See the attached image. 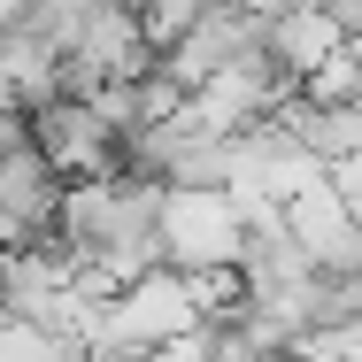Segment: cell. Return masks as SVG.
I'll use <instances>...</instances> for the list:
<instances>
[{
  "mask_svg": "<svg viewBox=\"0 0 362 362\" xmlns=\"http://www.w3.org/2000/svg\"><path fill=\"white\" fill-rule=\"evenodd\" d=\"M16 146H31V139H23V116H0V162H8Z\"/></svg>",
  "mask_w": 362,
  "mask_h": 362,
  "instance_id": "10",
  "label": "cell"
},
{
  "mask_svg": "<svg viewBox=\"0 0 362 362\" xmlns=\"http://www.w3.org/2000/svg\"><path fill=\"white\" fill-rule=\"evenodd\" d=\"M146 62H154V54L139 47L132 8H116V0H85V23H77L70 54L54 62V93H62V100H93V93H108V85L146 77Z\"/></svg>",
  "mask_w": 362,
  "mask_h": 362,
  "instance_id": "2",
  "label": "cell"
},
{
  "mask_svg": "<svg viewBox=\"0 0 362 362\" xmlns=\"http://www.w3.org/2000/svg\"><path fill=\"white\" fill-rule=\"evenodd\" d=\"M293 362H362V324H332V332H300Z\"/></svg>",
  "mask_w": 362,
  "mask_h": 362,
  "instance_id": "9",
  "label": "cell"
},
{
  "mask_svg": "<svg viewBox=\"0 0 362 362\" xmlns=\"http://www.w3.org/2000/svg\"><path fill=\"white\" fill-rule=\"evenodd\" d=\"M54 201H62V177H54L31 146H16V154L0 162V255H31V247H47V231H54Z\"/></svg>",
  "mask_w": 362,
  "mask_h": 362,
  "instance_id": "5",
  "label": "cell"
},
{
  "mask_svg": "<svg viewBox=\"0 0 362 362\" xmlns=\"http://www.w3.org/2000/svg\"><path fill=\"white\" fill-rule=\"evenodd\" d=\"M154 255H162L170 278L239 270L247 223L231 209V193H162V201H154Z\"/></svg>",
  "mask_w": 362,
  "mask_h": 362,
  "instance_id": "1",
  "label": "cell"
},
{
  "mask_svg": "<svg viewBox=\"0 0 362 362\" xmlns=\"http://www.w3.org/2000/svg\"><path fill=\"white\" fill-rule=\"evenodd\" d=\"M132 23H139V47H146V54H170V47L201 23V0H154V8H132Z\"/></svg>",
  "mask_w": 362,
  "mask_h": 362,
  "instance_id": "8",
  "label": "cell"
},
{
  "mask_svg": "<svg viewBox=\"0 0 362 362\" xmlns=\"http://www.w3.org/2000/svg\"><path fill=\"white\" fill-rule=\"evenodd\" d=\"M23 139H31V154H39L62 185H77V177H108V162H116L108 124H100L85 100H62V93H47V100L23 108Z\"/></svg>",
  "mask_w": 362,
  "mask_h": 362,
  "instance_id": "3",
  "label": "cell"
},
{
  "mask_svg": "<svg viewBox=\"0 0 362 362\" xmlns=\"http://www.w3.org/2000/svg\"><path fill=\"white\" fill-rule=\"evenodd\" d=\"M16 8H23V0H0V39L16 31Z\"/></svg>",
  "mask_w": 362,
  "mask_h": 362,
  "instance_id": "11",
  "label": "cell"
},
{
  "mask_svg": "<svg viewBox=\"0 0 362 362\" xmlns=\"http://www.w3.org/2000/svg\"><path fill=\"white\" fill-rule=\"evenodd\" d=\"M193 332V300H185V278L170 270H146L108 300V324H100V347H124V355H154L170 339Z\"/></svg>",
  "mask_w": 362,
  "mask_h": 362,
  "instance_id": "4",
  "label": "cell"
},
{
  "mask_svg": "<svg viewBox=\"0 0 362 362\" xmlns=\"http://www.w3.org/2000/svg\"><path fill=\"white\" fill-rule=\"evenodd\" d=\"M0 332H8V300H0Z\"/></svg>",
  "mask_w": 362,
  "mask_h": 362,
  "instance_id": "12",
  "label": "cell"
},
{
  "mask_svg": "<svg viewBox=\"0 0 362 362\" xmlns=\"http://www.w3.org/2000/svg\"><path fill=\"white\" fill-rule=\"evenodd\" d=\"M332 54H339V31L324 23V8H316V0L262 8V62L278 70V85H286V93H300V85L324 70Z\"/></svg>",
  "mask_w": 362,
  "mask_h": 362,
  "instance_id": "6",
  "label": "cell"
},
{
  "mask_svg": "<svg viewBox=\"0 0 362 362\" xmlns=\"http://www.w3.org/2000/svg\"><path fill=\"white\" fill-rule=\"evenodd\" d=\"M300 100L308 108H362V47H339L324 70L300 85Z\"/></svg>",
  "mask_w": 362,
  "mask_h": 362,
  "instance_id": "7",
  "label": "cell"
}]
</instances>
